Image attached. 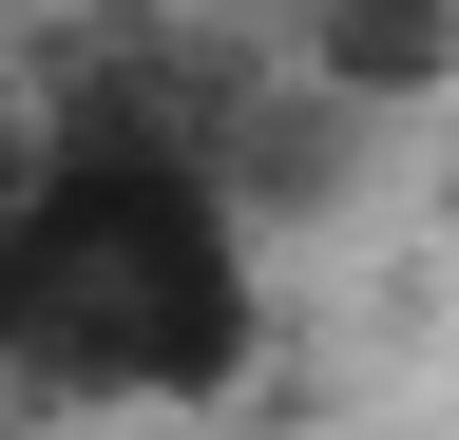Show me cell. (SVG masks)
<instances>
[{"mask_svg":"<svg viewBox=\"0 0 459 440\" xmlns=\"http://www.w3.org/2000/svg\"><path fill=\"white\" fill-rule=\"evenodd\" d=\"M268 345V249L230 134L96 77L0 134V402L39 421H192Z\"/></svg>","mask_w":459,"mask_h":440,"instance_id":"obj_1","label":"cell"},{"mask_svg":"<svg viewBox=\"0 0 459 440\" xmlns=\"http://www.w3.org/2000/svg\"><path fill=\"white\" fill-rule=\"evenodd\" d=\"M307 77L325 96H440L459 77V0H325V20H307Z\"/></svg>","mask_w":459,"mask_h":440,"instance_id":"obj_2","label":"cell"}]
</instances>
